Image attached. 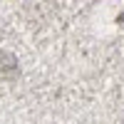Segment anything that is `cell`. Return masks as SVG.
Here are the masks:
<instances>
[]
</instances>
